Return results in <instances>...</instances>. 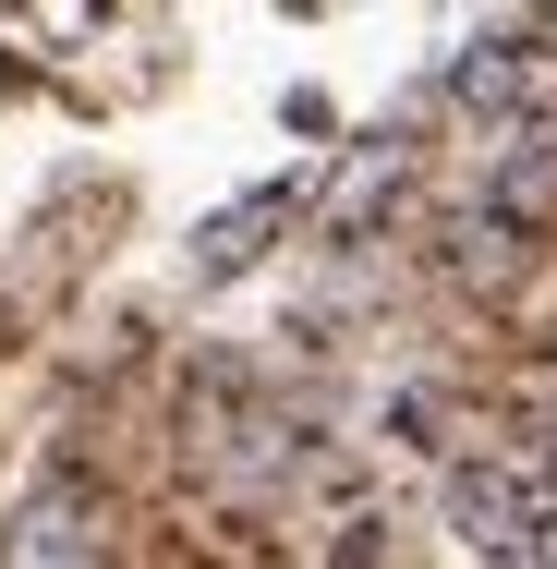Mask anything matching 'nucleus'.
<instances>
[{"label":"nucleus","instance_id":"39448f33","mask_svg":"<svg viewBox=\"0 0 557 569\" xmlns=\"http://www.w3.org/2000/svg\"><path fill=\"white\" fill-rule=\"evenodd\" d=\"M534 497H546V521H557V449H546V460H534Z\"/></svg>","mask_w":557,"mask_h":569},{"label":"nucleus","instance_id":"423d86ee","mask_svg":"<svg viewBox=\"0 0 557 569\" xmlns=\"http://www.w3.org/2000/svg\"><path fill=\"white\" fill-rule=\"evenodd\" d=\"M534 569H557V521H546V558H534Z\"/></svg>","mask_w":557,"mask_h":569},{"label":"nucleus","instance_id":"7ed1b4c3","mask_svg":"<svg viewBox=\"0 0 557 569\" xmlns=\"http://www.w3.org/2000/svg\"><path fill=\"white\" fill-rule=\"evenodd\" d=\"M291 207H304V182H255L242 207H219V219L195 230V279H242V267L291 230Z\"/></svg>","mask_w":557,"mask_h":569},{"label":"nucleus","instance_id":"f257e3e1","mask_svg":"<svg viewBox=\"0 0 557 569\" xmlns=\"http://www.w3.org/2000/svg\"><path fill=\"white\" fill-rule=\"evenodd\" d=\"M448 533L485 569H534L546 558V497H534L509 460H460V472H448Z\"/></svg>","mask_w":557,"mask_h":569},{"label":"nucleus","instance_id":"20e7f679","mask_svg":"<svg viewBox=\"0 0 557 569\" xmlns=\"http://www.w3.org/2000/svg\"><path fill=\"white\" fill-rule=\"evenodd\" d=\"M509 86H521V49H509V37H473V49L448 61V98H460V110H497Z\"/></svg>","mask_w":557,"mask_h":569},{"label":"nucleus","instance_id":"f03ea898","mask_svg":"<svg viewBox=\"0 0 557 569\" xmlns=\"http://www.w3.org/2000/svg\"><path fill=\"white\" fill-rule=\"evenodd\" d=\"M485 207L497 219H546L557 207V121L521 110L509 133H497V158H485Z\"/></svg>","mask_w":557,"mask_h":569}]
</instances>
